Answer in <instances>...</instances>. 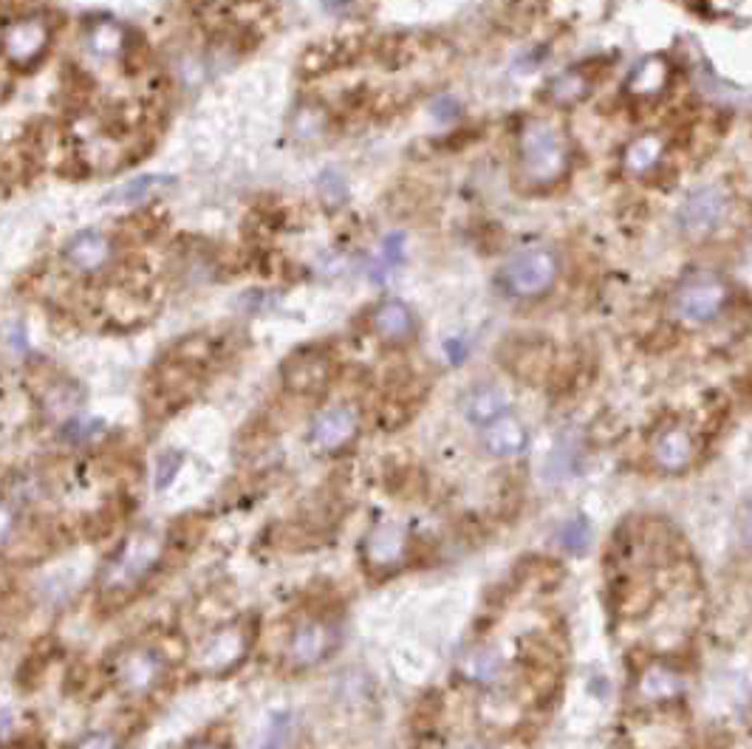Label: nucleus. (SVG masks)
I'll list each match as a JSON object with an SVG mask.
<instances>
[{"label":"nucleus","mask_w":752,"mask_h":749,"mask_svg":"<svg viewBox=\"0 0 752 749\" xmlns=\"http://www.w3.org/2000/svg\"><path fill=\"white\" fill-rule=\"evenodd\" d=\"M164 551H168V544H164L162 532L148 529V526L131 532L99 572V602L108 608H120L127 600H134L136 594L141 591V586L162 565Z\"/></svg>","instance_id":"f257e3e1"},{"label":"nucleus","mask_w":752,"mask_h":749,"mask_svg":"<svg viewBox=\"0 0 752 749\" xmlns=\"http://www.w3.org/2000/svg\"><path fill=\"white\" fill-rule=\"evenodd\" d=\"M520 178H527L532 187H546L569 170V145L557 125L546 120H534L523 127L518 145Z\"/></svg>","instance_id":"f03ea898"},{"label":"nucleus","mask_w":752,"mask_h":749,"mask_svg":"<svg viewBox=\"0 0 752 749\" xmlns=\"http://www.w3.org/2000/svg\"><path fill=\"white\" fill-rule=\"evenodd\" d=\"M111 682L127 699H148L164 685L170 662L153 642H127L111 657Z\"/></svg>","instance_id":"7ed1b4c3"},{"label":"nucleus","mask_w":752,"mask_h":749,"mask_svg":"<svg viewBox=\"0 0 752 749\" xmlns=\"http://www.w3.org/2000/svg\"><path fill=\"white\" fill-rule=\"evenodd\" d=\"M249 648H252V628H249V622H226V625L212 631L205 642L198 645L196 657H193V667H196L198 676L221 678L244 664V659L249 657Z\"/></svg>","instance_id":"20e7f679"},{"label":"nucleus","mask_w":752,"mask_h":749,"mask_svg":"<svg viewBox=\"0 0 752 749\" xmlns=\"http://www.w3.org/2000/svg\"><path fill=\"white\" fill-rule=\"evenodd\" d=\"M560 263L557 254L546 247L523 249L501 269V286L513 297H541L557 280Z\"/></svg>","instance_id":"39448f33"},{"label":"nucleus","mask_w":752,"mask_h":749,"mask_svg":"<svg viewBox=\"0 0 752 749\" xmlns=\"http://www.w3.org/2000/svg\"><path fill=\"white\" fill-rule=\"evenodd\" d=\"M730 300V286L718 275H693L676 289L674 314L682 323H711L725 311Z\"/></svg>","instance_id":"423d86ee"},{"label":"nucleus","mask_w":752,"mask_h":749,"mask_svg":"<svg viewBox=\"0 0 752 749\" xmlns=\"http://www.w3.org/2000/svg\"><path fill=\"white\" fill-rule=\"evenodd\" d=\"M340 648V628L331 620L323 616H311V620H300L288 636L286 659L292 667L309 671Z\"/></svg>","instance_id":"0eeeda50"},{"label":"nucleus","mask_w":752,"mask_h":749,"mask_svg":"<svg viewBox=\"0 0 752 749\" xmlns=\"http://www.w3.org/2000/svg\"><path fill=\"white\" fill-rule=\"evenodd\" d=\"M727 207H730L727 192L716 184H707V187H699V190H693L685 198L676 221H679V229L685 235L702 238V235H711L713 229L725 224Z\"/></svg>","instance_id":"6e6552de"},{"label":"nucleus","mask_w":752,"mask_h":749,"mask_svg":"<svg viewBox=\"0 0 752 749\" xmlns=\"http://www.w3.org/2000/svg\"><path fill=\"white\" fill-rule=\"evenodd\" d=\"M359 436V410L354 404H331L311 419L309 441L317 452H343Z\"/></svg>","instance_id":"1a4fd4ad"},{"label":"nucleus","mask_w":752,"mask_h":749,"mask_svg":"<svg viewBox=\"0 0 752 749\" xmlns=\"http://www.w3.org/2000/svg\"><path fill=\"white\" fill-rule=\"evenodd\" d=\"M49 40V23L42 17H23V21L9 23L3 32V54L12 65H32L46 54Z\"/></svg>","instance_id":"9d476101"},{"label":"nucleus","mask_w":752,"mask_h":749,"mask_svg":"<svg viewBox=\"0 0 752 749\" xmlns=\"http://www.w3.org/2000/svg\"><path fill=\"white\" fill-rule=\"evenodd\" d=\"M408 532L399 523H382L362 540V560L371 572H394L408 554Z\"/></svg>","instance_id":"9b49d317"},{"label":"nucleus","mask_w":752,"mask_h":749,"mask_svg":"<svg viewBox=\"0 0 752 749\" xmlns=\"http://www.w3.org/2000/svg\"><path fill=\"white\" fill-rule=\"evenodd\" d=\"M651 459L662 473H685L696 459V441H693L690 430L670 424V427L656 433L654 445H651Z\"/></svg>","instance_id":"f8f14e48"},{"label":"nucleus","mask_w":752,"mask_h":749,"mask_svg":"<svg viewBox=\"0 0 752 749\" xmlns=\"http://www.w3.org/2000/svg\"><path fill=\"white\" fill-rule=\"evenodd\" d=\"M283 379L297 394H317L323 390L331 379V360L325 353L303 351L295 353L283 367Z\"/></svg>","instance_id":"ddd939ff"},{"label":"nucleus","mask_w":752,"mask_h":749,"mask_svg":"<svg viewBox=\"0 0 752 749\" xmlns=\"http://www.w3.org/2000/svg\"><path fill=\"white\" fill-rule=\"evenodd\" d=\"M481 441H484L490 455H495V459H509V455H518V452L527 450L529 430L527 424L520 422L518 416H513V413H506L504 410L501 416H495L493 422L484 424V436H481Z\"/></svg>","instance_id":"4468645a"},{"label":"nucleus","mask_w":752,"mask_h":749,"mask_svg":"<svg viewBox=\"0 0 752 749\" xmlns=\"http://www.w3.org/2000/svg\"><path fill=\"white\" fill-rule=\"evenodd\" d=\"M65 258H69L71 266L77 269V272H83V275H99V272L111 263L113 247L111 240L102 233L85 229V233L71 238L69 249H65Z\"/></svg>","instance_id":"2eb2a0df"},{"label":"nucleus","mask_w":752,"mask_h":749,"mask_svg":"<svg viewBox=\"0 0 752 749\" xmlns=\"http://www.w3.org/2000/svg\"><path fill=\"white\" fill-rule=\"evenodd\" d=\"M373 332L382 342H391V346H405L410 337L416 334V317L414 311L402 300H385V303L377 305L371 317Z\"/></svg>","instance_id":"dca6fc26"},{"label":"nucleus","mask_w":752,"mask_h":749,"mask_svg":"<svg viewBox=\"0 0 752 749\" xmlns=\"http://www.w3.org/2000/svg\"><path fill=\"white\" fill-rule=\"evenodd\" d=\"M668 83V65L659 57H648L642 60L637 68L631 71L628 77V91L640 93V97H651V93H659Z\"/></svg>","instance_id":"f3484780"},{"label":"nucleus","mask_w":752,"mask_h":749,"mask_svg":"<svg viewBox=\"0 0 752 749\" xmlns=\"http://www.w3.org/2000/svg\"><path fill=\"white\" fill-rule=\"evenodd\" d=\"M662 155V139L659 136H637V139L631 141L626 148V170L628 173H637V176H642V173H648V170L654 167L656 162H659Z\"/></svg>","instance_id":"a211bd4d"},{"label":"nucleus","mask_w":752,"mask_h":749,"mask_svg":"<svg viewBox=\"0 0 752 749\" xmlns=\"http://www.w3.org/2000/svg\"><path fill=\"white\" fill-rule=\"evenodd\" d=\"M465 408H467V419H470V422L486 424L504 413V396L493 388H479L467 396Z\"/></svg>","instance_id":"6ab92c4d"},{"label":"nucleus","mask_w":752,"mask_h":749,"mask_svg":"<svg viewBox=\"0 0 752 749\" xmlns=\"http://www.w3.org/2000/svg\"><path fill=\"white\" fill-rule=\"evenodd\" d=\"M170 184L173 182L164 176H141V178H134V182L122 184L120 190H113L111 196H108V201H111V204H134V201H145L150 192L164 190V187H170Z\"/></svg>","instance_id":"aec40b11"},{"label":"nucleus","mask_w":752,"mask_h":749,"mask_svg":"<svg viewBox=\"0 0 752 749\" xmlns=\"http://www.w3.org/2000/svg\"><path fill=\"white\" fill-rule=\"evenodd\" d=\"M589 93V83L580 71H563L560 77L548 83V99L557 105H571L577 99H583Z\"/></svg>","instance_id":"412c9836"},{"label":"nucleus","mask_w":752,"mask_h":749,"mask_svg":"<svg viewBox=\"0 0 752 749\" xmlns=\"http://www.w3.org/2000/svg\"><path fill=\"white\" fill-rule=\"evenodd\" d=\"M461 673H465L470 682H476V685H490V682L498 678L501 662L490 650H472L470 657L461 662Z\"/></svg>","instance_id":"4be33fe9"},{"label":"nucleus","mask_w":752,"mask_h":749,"mask_svg":"<svg viewBox=\"0 0 752 749\" xmlns=\"http://www.w3.org/2000/svg\"><path fill=\"white\" fill-rule=\"evenodd\" d=\"M679 687L682 685H679V678H676L674 673L665 671V667H651V671L642 676L640 692L651 701H665V699H670V696H676Z\"/></svg>","instance_id":"5701e85b"},{"label":"nucleus","mask_w":752,"mask_h":749,"mask_svg":"<svg viewBox=\"0 0 752 749\" xmlns=\"http://www.w3.org/2000/svg\"><path fill=\"white\" fill-rule=\"evenodd\" d=\"M122 42H125V32H122V26H116V23L102 21L91 28V49L97 51V54H116V51L122 49Z\"/></svg>","instance_id":"b1692460"},{"label":"nucleus","mask_w":752,"mask_h":749,"mask_svg":"<svg viewBox=\"0 0 752 749\" xmlns=\"http://www.w3.org/2000/svg\"><path fill=\"white\" fill-rule=\"evenodd\" d=\"M106 430V424L99 419H83V416H71L63 427V438L71 441V445H88L99 433Z\"/></svg>","instance_id":"393cba45"},{"label":"nucleus","mask_w":752,"mask_h":749,"mask_svg":"<svg viewBox=\"0 0 752 749\" xmlns=\"http://www.w3.org/2000/svg\"><path fill=\"white\" fill-rule=\"evenodd\" d=\"M17 503L7 495H0V549H7L17 535Z\"/></svg>","instance_id":"a878e982"},{"label":"nucleus","mask_w":752,"mask_h":749,"mask_svg":"<svg viewBox=\"0 0 752 749\" xmlns=\"http://www.w3.org/2000/svg\"><path fill=\"white\" fill-rule=\"evenodd\" d=\"M557 540H560L566 551H585V546H589L591 540V532L589 526H585V521H571L563 526Z\"/></svg>","instance_id":"bb28decb"},{"label":"nucleus","mask_w":752,"mask_h":749,"mask_svg":"<svg viewBox=\"0 0 752 749\" xmlns=\"http://www.w3.org/2000/svg\"><path fill=\"white\" fill-rule=\"evenodd\" d=\"M71 749H122V738L111 729H91L71 744Z\"/></svg>","instance_id":"cd10ccee"},{"label":"nucleus","mask_w":752,"mask_h":749,"mask_svg":"<svg viewBox=\"0 0 752 749\" xmlns=\"http://www.w3.org/2000/svg\"><path fill=\"white\" fill-rule=\"evenodd\" d=\"M178 464H182V459H178L176 452H173V455H164V459L159 461V473H156V480H159V487H168L170 478L176 475Z\"/></svg>","instance_id":"c85d7f7f"},{"label":"nucleus","mask_w":752,"mask_h":749,"mask_svg":"<svg viewBox=\"0 0 752 749\" xmlns=\"http://www.w3.org/2000/svg\"><path fill=\"white\" fill-rule=\"evenodd\" d=\"M184 749H230V747H226L221 738H210V735H205V738H196V741H190Z\"/></svg>","instance_id":"c756f323"},{"label":"nucleus","mask_w":752,"mask_h":749,"mask_svg":"<svg viewBox=\"0 0 752 749\" xmlns=\"http://www.w3.org/2000/svg\"><path fill=\"white\" fill-rule=\"evenodd\" d=\"M12 727H14V715L9 713V710H0V744L7 741L9 735H12Z\"/></svg>","instance_id":"7c9ffc66"},{"label":"nucleus","mask_w":752,"mask_h":749,"mask_svg":"<svg viewBox=\"0 0 752 749\" xmlns=\"http://www.w3.org/2000/svg\"><path fill=\"white\" fill-rule=\"evenodd\" d=\"M17 749H49V747H42V744H23V747H17Z\"/></svg>","instance_id":"2f4dec72"}]
</instances>
